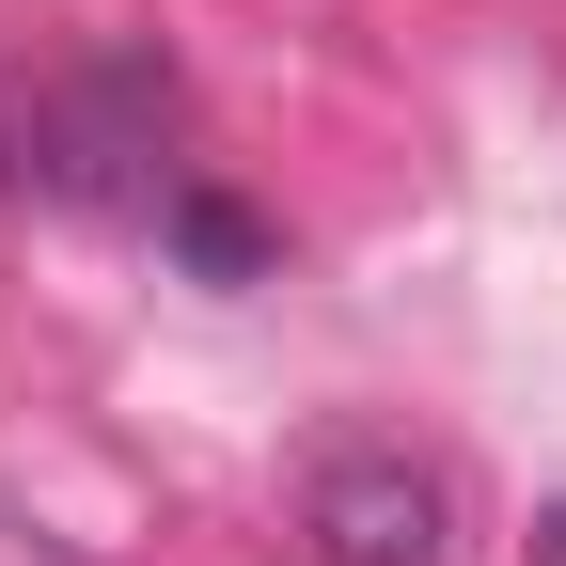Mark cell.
Wrapping results in <instances>:
<instances>
[{
  "mask_svg": "<svg viewBox=\"0 0 566 566\" xmlns=\"http://www.w3.org/2000/svg\"><path fill=\"white\" fill-rule=\"evenodd\" d=\"M300 551L315 566H441L457 551V472L394 441V424H346L300 457Z\"/></svg>",
  "mask_w": 566,
  "mask_h": 566,
  "instance_id": "2",
  "label": "cell"
},
{
  "mask_svg": "<svg viewBox=\"0 0 566 566\" xmlns=\"http://www.w3.org/2000/svg\"><path fill=\"white\" fill-rule=\"evenodd\" d=\"M174 126H189V80L174 48H80L63 80L0 95V189L63 205V221H126V205L174 189Z\"/></svg>",
  "mask_w": 566,
  "mask_h": 566,
  "instance_id": "1",
  "label": "cell"
},
{
  "mask_svg": "<svg viewBox=\"0 0 566 566\" xmlns=\"http://www.w3.org/2000/svg\"><path fill=\"white\" fill-rule=\"evenodd\" d=\"M535 566H566V504H551V520H535Z\"/></svg>",
  "mask_w": 566,
  "mask_h": 566,
  "instance_id": "4",
  "label": "cell"
},
{
  "mask_svg": "<svg viewBox=\"0 0 566 566\" xmlns=\"http://www.w3.org/2000/svg\"><path fill=\"white\" fill-rule=\"evenodd\" d=\"M158 237H174L189 283H252V268L283 252V237H268V205H237L221 174H174V189H158Z\"/></svg>",
  "mask_w": 566,
  "mask_h": 566,
  "instance_id": "3",
  "label": "cell"
}]
</instances>
